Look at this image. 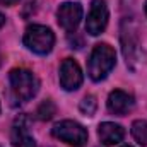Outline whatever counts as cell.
I'll use <instances>...</instances> for the list:
<instances>
[{
  "label": "cell",
  "instance_id": "1",
  "mask_svg": "<svg viewBox=\"0 0 147 147\" xmlns=\"http://www.w3.org/2000/svg\"><path fill=\"white\" fill-rule=\"evenodd\" d=\"M116 65V53L108 43H98L89 57L87 74L94 82H99L108 77V74Z\"/></svg>",
  "mask_w": 147,
  "mask_h": 147
},
{
  "label": "cell",
  "instance_id": "2",
  "mask_svg": "<svg viewBox=\"0 0 147 147\" xmlns=\"http://www.w3.org/2000/svg\"><path fill=\"white\" fill-rule=\"evenodd\" d=\"M9 80H10L12 96L19 103L31 101L38 94L39 80H38L36 75L28 69H12L10 74H9Z\"/></svg>",
  "mask_w": 147,
  "mask_h": 147
},
{
  "label": "cell",
  "instance_id": "3",
  "mask_svg": "<svg viewBox=\"0 0 147 147\" xmlns=\"http://www.w3.org/2000/svg\"><path fill=\"white\" fill-rule=\"evenodd\" d=\"M24 45L29 51H33L36 55H48L53 50L55 34L50 28H46L43 24H31L26 28Z\"/></svg>",
  "mask_w": 147,
  "mask_h": 147
},
{
  "label": "cell",
  "instance_id": "4",
  "mask_svg": "<svg viewBox=\"0 0 147 147\" xmlns=\"http://www.w3.org/2000/svg\"><path fill=\"white\" fill-rule=\"evenodd\" d=\"M51 134H53V137H57L62 142H65L69 146H74V147H82V146H86V142H87V130L80 123H77L74 120H62V121H58L51 128Z\"/></svg>",
  "mask_w": 147,
  "mask_h": 147
},
{
  "label": "cell",
  "instance_id": "5",
  "mask_svg": "<svg viewBox=\"0 0 147 147\" xmlns=\"http://www.w3.org/2000/svg\"><path fill=\"white\" fill-rule=\"evenodd\" d=\"M108 19H110V12H108L106 2L105 0H92L87 19H86V31L91 36H99L108 26Z\"/></svg>",
  "mask_w": 147,
  "mask_h": 147
},
{
  "label": "cell",
  "instance_id": "6",
  "mask_svg": "<svg viewBox=\"0 0 147 147\" xmlns=\"http://www.w3.org/2000/svg\"><path fill=\"white\" fill-rule=\"evenodd\" d=\"M121 45H123V55L127 58V65L135 69V63L140 62V43H139L137 31L132 28L128 19L121 22Z\"/></svg>",
  "mask_w": 147,
  "mask_h": 147
},
{
  "label": "cell",
  "instance_id": "7",
  "mask_svg": "<svg viewBox=\"0 0 147 147\" xmlns=\"http://www.w3.org/2000/svg\"><path fill=\"white\" fill-rule=\"evenodd\" d=\"M57 19L62 29L67 33H74L82 19V5L79 2H65L57 10Z\"/></svg>",
  "mask_w": 147,
  "mask_h": 147
},
{
  "label": "cell",
  "instance_id": "8",
  "mask_svg": "<svg viewBox=\"0 0 147 147\" xmlns=\"http://www.w3.org/2000/svg\"><path fill=\"white\" fill-rule=\"evenodd\" d=\"M82 70L72 58H65L60 65V86L65 91H77L82 84Z\"/></svg>",
  "mask_w": 147,
  "mask_h": 147
},
{
  "label": "cell",
  "instance_id": "9",
  "mask_svg": "<svg viewBox=\"0 0 147 147\" xmlns=\"http://www.w3.org/2000/svg\"><path fill=\"white\" fill-rule=\"evenodd\" d=\"M10 142L14 147H36L34 137L29 134V121L24 115L16 118L10 130Z\"/></svg>",
  "mask_w": 147,
  "mask_h": 147
},
{
  "label": "cell",
  "instance_id": "10",
  "mask_svg": "<svg viewBox=\"0 0 147 147\" xmlns=\"http://www.w3.org/2000/svg\"><path fill=\"white\" fill-rule=\"evenodd\" d=\"M134 105H135L134 98H132L128 92L120 91V89L110 92L108 101H106L108 111L113 113V115H118V116H123V115H127L128 111H132L134 110Z\"/></svg>",
  "mask_w": 147,
  "mask_h": 147
},
{
  "label": "cell",
  "instance_id": "11",
  "mask_svg": "<svg viewBox=\"0 0 147 147\" xmlns=\"http://www.w3.org/2000/svg\"><path fill=\"white\" fill-rule=\"evenodd\" d=\"M98 137L105 146H115L120 144L125 137V130L121 125L113 123V121H103L98 127Z\"/></svg>",
  "mask_w": 147,
  "mask_h": 147
},
{
  "label": "cell",
  "instance_id": "12",
  "mask_svg": "<svg viewBox=\"0 0 147 147\" xmlns=\"http://www.w3.org/2000/svg\"><path fill=\"white\" fill-rule=\"evenodd\" d=\"M132 137L137 140V144L147 146V121L146 120H135L132 123Z\"/></svg>",
  "mask_w": 147,
  "mask_h": 147
},
{
  "label": "cell",
  "instance_id": "13",
  "mask_svg": "<svg viewBox=\"0 0 147 147\" xmlns=\"http://www.w3.org/2000/svg\"><path fill=\"white\" fill-rule=\"evenodd\" d=\"M55 113H57V106L53 105V101H51V99H45V101L38 106V110H36L38 118H39V120H43V121L51 120Z\"/></svg>",
  "mask_w": 147,
  "mask_h": 147
},
{
  "label": "cell",
  "instance_id": "14",
  "mask_svg": "<svg viewBox=\"0 0 147 147\" xmlns=\"http://www.w3.org/2000/svg\"><path fill=\"white\" fill-rule=\"evenodd\" d=\"M79 108H80V111H82L86 116H92V115L96 113V108H98V101H96L94 96L89 94V96H86V98L80 101Z\"/></svg>",
  "mask_w": 147,
  "mask_h": 147
},
{
  "label": "cell",
  "instance_id": "15",
  "mask_svg": "<svg viewBox=\"0 0 147 147\" xmlns=\"http://www.w3.org/2000/svg\"><path fill=\"white\" fill-rule=\"evenodd\" d=\"M17 0H0V5H14Z\"/></svg>",
  "mask_w": 147,
  "mask_h": 147
},
{
  "label": "cell",
  "instance_id": "16",
  "mask_svg": "<svg viewBox=\"0 0 147 147\" xmlns=\"http://www.w3.org/2000/svg\"><path fill=\"white\" fill-rule=\"evenodd\" d=\"M3 24H5V16H3V14L0 12V29L3 28Z\"/></svg>",
  "mask_w": 147,
  "mask_h": 147
},
{
  "label": "cell",
  "instance_id": "17",
  "mask_svg": "<svg viewBox=\"0 0 147 147\" xmlns=\"http://www.w3.org/2000/svg\"><path fill=\"white\" fill-rule=\"evenodd\" d=\"M146 16H147V0H146Z\"/></svg>",
  "mask_w": 147,
  "mask_h": 147
},
{
  "label": "cell",
  "instance_id": "18",
  "mask_svg": "<svg viewBox=\"0 0 147 147\" xmlns=\"http://www.w3.org/2000/svg\"><path fill=\"white\" fill-rule=\"evenodd\" d=\"M0 63H2V53H0Z\"/></svg>",
  "mask_w": 147,
  "mask_h": 147
},
{
  "label": "cell",
  "instance_id": "19",
  "mask_svg": "<svg viewBox=\"0 0 147 147\" xmlns=\"http://www.w3.org/2000/svg\"><path fill=\"white\" fill-rule=\"evenodd\" d=\"M121 147H132V146H121Z\"/></svg>",
  "mask_w": 147,
  "mask_h": 147
}]
</instances>
